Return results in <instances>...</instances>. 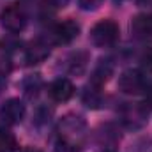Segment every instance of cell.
Listing matches in <instances>:
<instances>
[{
  "label": "cell",
  "mask_w": 152,
  "mask_h": 152,
  "mask_svg": "<svg viewBox=\"0 0 152 152\" xmlns=\"http://www.w3.org/2000/svg\"><path fill=\"white\" fill-rule=\"evenodd\" d=\"M88 140V126L81 115L69 113L57 126L55 152H80Z\"/></svg>",
  "instance_id": "1"
},
{
  "label": "cell",
  "mask_w": 152,
  "mask_h": 152,
  "mask_svg": "<svg viewBox=\"0 0 152 152\" xmlns=\"http://www.w3.org/2000/svg\"><path fill=\"white\" fill-rule=\"evenodd\" d=\"M118 25L113 20H101L92 27L90 39L97 48H108L118 41Z\"/></svg>",
  "instance_id": "2"
},
{
  "label": "cell",
  "mask_w": 152,
  "mask_h": 152,
  "mask_svg": "<svg viewBox=\"0 0 152 152\" xmlns=\"http://www.w3.org/2000/svg\"><path fill=\"white\" fill-rule=\"evenodd\" d=\"M27 21H28V16L20 4H11L0 12V23L11 34H20L27 27Z\"/></svg>",
  "instance_id": "3"
},
{
  "label": "cell",
  "mask_w": 152,
  "mask_h": 152,
  "mask_svg": "<svg viewBox=\"0 0 152 152\" xmlns=\"http://www.w3.org/2000/svg\"><path fill=\"white\" fill-rule=\"evenodd\" d=\"M120 117L127 129H140L149 122V108L145 103H126L120 110Z\"/></svg>",
  "instance_id": "4"
},
{
  "label": "cell",
  "mask_w": 152,
  "mask_h": 152,
  "mask_svg": "<svg viewBox=\"0 0 152 152\" xmlns=\"http://www.w3.org/2000/svg\"><path fill=\"white\" fill-rule=\"evenodd\" d=\"M145 83H147V78L138 69H127L118 78V88L124 94H131V96L142 94L145 88Z\"/></svg>",
  "instance_id": "5"
},
{
  "label": "cell",
  "mask_w": 152,
  "mask_h": 152,
  "mask_svg": "<svg viewBox=\"0 0 152 152\" xmlns=\"http://www.w3.org/2000/svg\"><path fill=\"white\" fill-rule=\"evenodd\" d=\"M25 112H27V108H25L23 101L18 97H11L0 106V120L5 126H16L23 120Z\"/></svg>",
  "instance_id": "6"
},
{
  "label": "cell",
  "mask_w": 152,
  "mask_h": 152,
  "mask_svg": "<svg viewBox=\"0 0 152 152\" xmlns=\"http://www.w3.org/2000/svg\"><path fill=\"white\" fill-rule=\"evenodd\" d=\"M78 36H80V25L76 23L75 20H66V21L57 23L51 28L50 39H51L53 44H69Z\"/></svg>",
  "instance_id": "7"
},
{
  "label": "cell",
  "mask_w": 152,
  "mask_h": 152,
  "mask_svg": "<svg viewBox=\"0 0 152 152\" xmlns=\"http://www.w3.org/2000/svg\"><path fill=\"white\" fill-rule=\"evenodd\" d=\"M50 53H51V50H50L48 39L37 37L27 44V48H25V62L28 66L41 64V62H44L50 57Z\"/></svg>",
  "instance_id": "8"
},
{
  "label": "cell",
  "mask_w": 152,
  "mask_h": 152,
  "mask_svg": "<svg viewBox=\"0 0 152 152\" xmlns=\"http://www.w3.org/2000/svg\"><path fill=\"white\" fill-rule=\"evenodd\" d=\"M75 85H73V81L71 80H67V78H57L55 81H51L50 83V87H48V94H50V97L53 99V101H57V103H66V101H69L73 96H75Z\"/></svg>",
  "instance_id": "9"
},
{
  "label": "cell",
  "mask_w": 152,
  "mask_h": 152,
  "mask_svg": "<svg viewBox=\"0 0 152 152\" xmlns=\"http://www.w3.org/2000/svg\"><path fill=\"white\" fill-rule=\"evenodd\" d=\"M131 34L140 41L152 39V16L149 14H136L131 20Z\"/></svg>",
  "instance_id": "10"
},
{
  "label": "cell",
  "mask_w": 152,
  "mask_h": 152,
  "mask_svg": "<svg viewBox=\"0 0 152 152\" xmlns=\"http://www.w3.org/2000/svg\"><path fill=\"white\" fill-rule=\"evenodd\" d=\"M81 101L87 108H92V110H97L101 108L103 104V94H101V87L99 85H94V83H88L81 94Z\"/></svg>",
  "instance_id": "11"
},
{
  "label": "cell",
  "mask_w": 152,
  "mask_h": 152,
  "mask_svg": "<svg viewBox=\"0 0 152 152\" xmlns=\"http://www.w3.org/2000/svg\"><path fill=\"white\" fill-rule=\"evenodd\" d=\"M112 73H113V64H112V60H110V58H101L99 64L96 66L94 73H92L90 83L103 87V83L108 81V78L112 76Z\"/></svg>",
  "instance_id": "12"
},
{
  "label": "cell",
  "mask_w": 152,
  "mask_h": 152,
  "mask_svg": "<svg viewBox=\"0 0 152 152\" xmlns=\"http://www.w3.org/2000/svg\"><path fill=\"white\" fill-rule=\"evenodd\" d=\"M88 67V53L87 51H76L69 57V64H67V71L75 76H81L85 73V69Z\"/></svg>",
  "instance_id": "13"
},
{
  "label": "cell",
  "mask_w": 152,
  "mask_h": 152,
  "mask_svg": "<svg viewBox=\"0 0 152 152\" xmlns=\"http://www.w3.org/2000/svg\"><path fill=\"white\" fill-rule=\"evenodd\" d=\"M20 145L16 136L4 126H0V152H18Z\"/></svg>",
  "instance_id": "14"
},
{
  "label": "cell",
  "mask_w": 152,
  "mask_h": 152,
  "mask_svg": "<svg viewBox=\"0 0 152 152\" xmlns=\"http://www.w3.org/2000/svg\"><path fill=\"white\" fill-rule=\"evenodd\" d=\"M41 87H42V80H41L39 75H30L23 80V92H25V96H27L28 99L37 97Z\"/></svg>",
  "instance_id": "15"
},
{
  "label": "cell",
  "mask_w": 152,
  "mask_h": 152,
  "mask_svg": "<svg viewBox=\"0 0 152 152\" xmlns=\"http://www.w3.org/2000/svg\"><path fill=\"white\" fill-rule=\"evenodd\" d=\"M12 69V64H11V57L7 51H2L0 53V78H7V75L11 73Z\"/></svg>",
  "instance_id": "16"
},
{
  "label": "cell",
  "mask_w": 152,
  "mask_h": 152,
  "mask_svg": "<svg viewBox=\"0 0 152 152\" xmlns=\"http://www.w3.org/2000/svg\"><path fill=\"white\" fill-rule=\"evenodd\" d=\"M140 62H142V67H143L147 73H152V46L151 48H147V50L142 53Z\"/></svg>",
  "instance_id": "17"
},
{
  "label": "cell",
  "mask_w": 152,
  "mask_h": 152,
  "mask_svg": "<svg viewBox=\"0 0 152 152\" xmlns=\"http://www.w3.org/2000/svg\"><path fill=\"white\" fill-rule=\"evenodd\" d=\"M103 2H104V0H78V5H80V9H83V11H96V9L101 7Z\"/></svg>",
  "instance_id": "18"
},
{
  "label": "cell",
  "mask_w": 152,
  "mask_h": 152,
  "mask_svg": "<svg viewBox=\"0 0 152 152\" xmlns=\"http://www.w3.org/2000/svg\"><path fill=\"white\" fill-rule=\"evenodd\" d=\"M143 96H145V104H149L152 108V81H147V83H145Z\"/></svg>",
  "instance_id": "19"
},
{
  "label": "cell",
  "mask_w": 152,
  "mask_h": 152,
  "mask_svg": "<svg viewBox=\"0 0 152 152\" xmlns=\"http://www.w3.org/2000/svg\"><path fill=\"white\" fill-rule=\"evenodd\" d=\"M67 2L69 0H46V5L51 7V9H62V7L67 5Z\"/></svg>",
  "instance_id": "20"
},
{
  "label": "cell",
  "mask_w": 152,
  "mask_h": 152,
  "mask_svg": "<svg viewBox=\"0 0 152 152\" xmlns=\"http://www.w3.org/2000/svg\"><path fill=\"white\" fill-rule=\"evenodd\" d=\"M21 152H42V151H39L37 147H27V149H23Z\"/></svg>",
  "instance_id": "21"
},
{
  "label": "cell",
  "mask_w": 152,
  "mask_h": 152,
  "mask_svg": "<svg viewBox=\"0 0 152 152\" xmlns=\"http://www.w3.org/2000/svg\"><path fill=\"white\" fill-rule=\"evenodd\" d=\"M103 152H113V151L112 149H106V151H103Z\"/></svg>",
  "instance_id": "22"
}]
</instances>
